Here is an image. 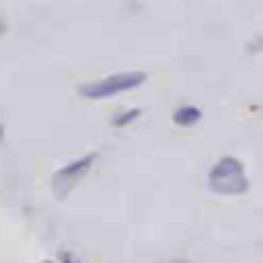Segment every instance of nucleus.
Returning a JSON list of instances; mask_svg holds the SVG:
<instances>
[{"label":"nucleus","mask_w":263,"mask_h":263,"mask_svg":"<svg viewBox=\"0 0 263 263\" xmlns=\"http://www.w3.org/2000/svg\"><path fill=\"white\" fill-rule=\"evenodd\" d=\"M248 174H245V164L232 155L220 158L211 174H208V189L217 192V195H226V198H235V195H245L248 192Z\"/></svg>","instance_id":"nucleus-1"},{"label":"nucleus","mask_w":263,"mask_h":263,"mask_svg":"<svg viewBox=\"0 0 263 263\" xmlns=\"http://www.w3.org/2000/svg\"><path fill=\"white\" fill-rule=\"evenodd\" d=\"M198 121H201V108L198 105H180L174 111V124L177 127H195Z\"/></svg>","instance_id":"nucleus-4"},{"label":"nucleus","mask_w":263,"mask_h":263,"mask_svg":"<svg viewBox=\"0 0 263 263\" xmlns=\"http://www.w3.org/2000/svg\"><path fill=\"white\" fill-rule=\"evenodd\" d=\"M44 263H59V260H44Z\"/></svg>","instance_id":"nucleus-8"},{"label":"nucleus","mask_w":263,"mask_h":263,"mask_svg":"<svg viewBox=\"0 0 263 263\" xmlns=\"http://www.w3.org/2000/svg\"><path fill=\"white\" fill-rule=\"evenodd\" d=\"M0 140H4V127H0Z\"/></svg>","instance_id":"nucleus-9"},{"label":"nucleus","mask_w":263,"mask_h":263,"mask_svg":"<svg viewBox=\"0 0 263 263\" xmlns=\"http://www.w3.org/2000/svg\"><path fill=\"white\" fill-rule=\"evenodd\" d=\"M7 34V19H0V37Z\"/></svg>","instance_id":"nucleus-7"},{"label":"nucleus","mask_w":263,"mask_h":263,"mask_svg":"<svg viewBox=\"0 0 263 263\" xmlns=\"http://www.w3.org/2000/svg\"><path fill=\"white\" fill-rule=\"evenodd\" d=\"M59 263H87V260H81V257H74L71 251H62V254H59Z\"/></svg>","instance_id":"nucleus-6"},{"label":"nucleus","mask_w":263,"mask_h":263,"mask_svg":"<svg viewBox=\"0 0 263 263\" xmlns=\"http://www.w3.org/2000/svg\"><path fill=\"white\" fill-rule=\"evenodd\" d=\"M93 164H96V152H90V155H84V158L65 164V167H59V171L53 174V180H50L53 195H56V198H68V192H71V189H74L90 171H93Z\"/></svg>","instance_id":"nucleus-3"},{"label":"nucleus","mask_w":263,"mask_h":263,"mask_svg":"<svg viewBox=\"0 0 263 263\" xmlns=\"http://www.w3.org/2000/svg\"><path fill=\"white\" fill-rule=\"evenodd\" d=\"M140 115H143V108H127V111H121V115H115V118H111V124H115V127H127L130 121H137Z\"/></svg>","instance_id":"nucleus-5"},{"label":"nucleus","mask_w":263,"mask_h":263,"mask_svg":"<svg viewBox=\"0 0 263 263\" xmlns=\"http://www.w3.org/2000/svg\"><path fill=\"white\" fill-rule=\"evenodd\" d=\"M146 84V74L143 71H118V74H105L99 81H90V84H81L78 93L84 99H108V96H118V93H130Z\"/></svg>","instance_id":"nucleus-2"}]
</instances>
